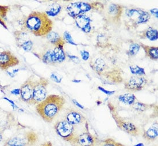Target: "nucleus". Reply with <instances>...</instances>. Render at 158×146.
Instances as JSON below:
<instances>
[{"mask_svg": "<svg viewBox=\"0 0 158 146\" xmlns=\"http://www.w3.org/2000/svg\"><path fill=\"white\" fill-rule=\"evenodd\" d=\"M53 23L45 12L33 11L25 17L22 31L36 37H44L52 31Z\"/></svg>", "mask_w": 158, "mask_h": 146, "instance_id": "f257e3e1", "label": "nucleus"}, {"mask_svg": "<svg viewBox=\"0 0 158 146\" xmlns=\"http://www.w3.org/2000/svg\"><path fill=\"white\" fill-rule=\"evenodd\" d=\"M66 100L63 96L52 94L47 96L46 99L36 106L39 115L47 122H51L62 110Z\"/></svg>", "mask_w": 158, "mask_h": 146, "instance_id": "f03ea898", "label": "nucleus"}, {"mask_svg": "<svg viewBox=\"0 0 158 146\" xmlns=\"http://www.w3.org/2000/svg\"><path fill=\"white\" fill-rule=\"evenodd\" d=\"M108 106L110 110L113 118L115 121L118 128L125 132V133L129 134L134 137H137L139 135L140 132L137 126L132 122L126 121L120 116H119L116 108L112 104L111 102H108Z\"/></svg>", "mask_w": 158, "mask_h": 146, "instance_id": "7ed1b4c3", "label": "nucleus"}, {"mask_svg": "<svg viewBox=\"0 0 158 146\" xmlns=\"http://www.w3.org/2000/svg\"><path fill=\"white\" fill-rule=\"evenodd\" d=\"M54 129L59 136L70 143L73 142L78 135L75 126L65 120L57 121L55 125Z\"/></svg>", "mask_w": 158, "mask_h": 146, "instance_id": "20e7f679", "label": "nucleus"}, {"mask_svg": "<svg viewBox=\"0 0 158 146\" xmlns=\"http://www.w3.org/2000/svg\"><path fill=\"white\" fill-rule=\"evenodd\" d=\"M48 83V80L44 77H40L35 82L33 96L30 104L37 105L46 99L47 92V88Z\"/></svg>", "mask_w": 158, "mask_h": 146, "instance_id": "39448f33", "label": "nucleus"}, {"mask_svg": "<svg viewBox=\"0 0 158 146\" xmlns=\"http://www.w3.org/2000/svg\"><path fill=\"white\" fill-rule=\"evenodd\" d=\"M38 140V135L33 131H29L21 136L9 139L5 143L13 146H33Z\"/></svg>", "mask_w": 158, "mask_h": 146, "instance_id": "423d86ee", "label": "nucleus"}, {"mask_svg": "<svg viewBox=\"0 0 158 146\" xmlns=\"http://www.w3.org/2000/svg\"><path fill=\"white\" fill-rule=\"evenodd\" d=\"M125 14L133 27L146 23L151 18L149 13L140 9H129Z\"/></svg>", "mask_w": 158, "mask_h": 146, "instance_id": "0eeeda50", "label": "nucleus"}, {"mask_svg": "<svg viewBox=\"0 0 158 146\" xmlns=\"http://www.w3.org/2000/svg\"><path fill=\"white\" fill-rule=\"evenodd\" d=\"M86 131L82 134L78 135L72 142V146H96L98 143V138L92 135L88 127V123L85 124Z\"/></svg>", "mask_w": 158, "mask_h": 146, "instance_id": "6e6552de", "label": "nucleus"}, {"mask_svg": "<svg viewBox=\"0 0 158 146\" xmlns=\"http://www.w3.org/2000/svg\"><path fill=\"white\" fill-rule=\"evenodd\" d=\"M147 83L148 80L145 77L134 75L125 82L124 88L125 90L130 91H140L146 87Z\"/></svg>", "mask_w": 158, "mask_h": 146, "instance_id": "1a4fd4ad", "label": "nucleus"}, {"mask_svg": "<svg viewBox=\"0 0 158 146\" xmlns=\"http://www.w3.org/2000/svg\"><path fill=\"white\" fill-rule=\"evenodd\" d=\"M20 61L19 59L8 50L0 53V69L3 71L8 70L9 68L16 67Z\"/></svg>", "mask_w": 158, "mask_h": 146, "instance_id": "9d476101", "label": "nucleus"}, {"mask_svg": "<svg viewBox=\"0 0 158 146\" xmlns=\"http://www.w3.org/2000/svg\"><path fill=\"white\" fill-rule=\"evenodd\" d=\"M35 82L30 77L20 87V99L25 103L30 104L33 96Z\"/></svg>", "mask_w": 158, "mask_h": 146, "instance_id": "9b49d317", "label": "nucleus"}, {"mask_svg": "<svg viewBox=\"0 0 158 146\" xmlns=\"http://www.w3.org/2000/svg\"><path fill=\"white\" fill-rule=\"evenodd\" d=\"M65 120L75 126L82 124L86 121V118L78 110L70 109L67 112Z\"/></svg>", "mask_w": 158, "mask_h": 146, "instance_id": "f8f14e48", "label": "nucleus"}, {"mask_svg": "<svg viewBox=\"0 0 158 146\" xmlns=\"http://www.w3.org/2000/svg\"><path fill=\"white\" fill-rule=\"evenodd\" d=\"M74 19L77 26L83 32L86 33H90L92 30V19L90 17L85 14H82L76 17Z\"/></svg>", "mask_w": 158, "mask_h": 146, "instance_id": "ddd939ff", "label": "nucleus"}, {"mask_svg": "<svg viewBox=\"0 0 158 146\" xmlns=\"http://www.w3.org/2000/svg\"><path fill=\"white\" fill-rule=\"evenodd\" d=\"M123 7L120 5L111 4L109 6V16L111 18L113 21H118L120 20V17L123 13Z\"/></svg>", "mask_w": 158, "mask_h": 146, "instance_id": "4468645a", "label": "nucleus"}, {"mask_svg": "<svg viewBox=\"0 0 158 146\" xmlns=\"http://www.w3.org/2000/svg\"><path fill=\"white\" fill-rule=\"evenodd\" d=\"M46 37L48 41L56 46L64 47L65 42L62 37H61L58 33L54 31H51L46 35Z\"/></svg>", "mask_w": 158, "mask_h": 146, "instance_id": "2eb2a0df", "label": "nucleus"}, {"mask_svg": "<svg viewBox=\"0 0 158 146\" xmlns=\"http://www.w3.org/2000/svg\"><path fill=\"white\" fill-rule=\"evenodd\" d=\"M52 56L55 64H60L64 61L66 58V54L64 51L63 47H55L52 50Z\"/></svg>", "mask_w": 158, "mask_h": 146, "instance_id": "dca6fc26", "label": "nucleus"}, {"mask_svg": "<svg viewBox=\"0 0 158 146\" xmlns=\"http://www.w3.org/2000/svg\"><path fill=\"white\" fill-rule=\"evenodd\" d=\"M140 46L142 47L144 51L146 57L152 60H158V47L155 46H150L146 45L142 43H140Z\"/></svg>", "mask_w": 158, "mask_h": 146, "instance_id": "f3484780", "label": "nucleus"}, {"mask_svg": "<svg viewBox=\"0 0 158 146\" xmlns=\"http://www.w3.org/2000/svg\"><path fill=\"white\" fill-rule=\"evenodd\" d=\"M158 136V126L155 125L144 131L143 134V138L147 141L154 142Z\"/></svg>", "mask_w": 158, "mask_h": 146, "instance_id": "a211bd4d", "label": "nucleus"}, {"mask_svg": "<svg viewBox=\"0 0 158 146\" xmlns=\"http://www.w3.org/2000/svg\"><path fill=\"white\" fill-rule=\"evenodd\" d=\"M66 11L68 15L70 16L75 19L76 17L82 15L81 10L79 8V3L78 2L70 3L66 7Z\"/></svg>", "mask_w": 158, "mask_h": 146, "instance_id": "6ab92c4d", "label": "nucleus"}, {"mask_svg": "<svg viewBox=\"0 0 158 146\" xmlns=\"http://www.w3.org/2000/svg\"><path fill=\"white\" fill-rule=\"evenodd\" d=\"M90 66L94 71H96L97 73L100 75L106 69V64L103 59L101 58H97L95 60V61L93 63H92V65H90Z\"/></svg>", "mask_w": 158, "mask_h": 146, "instance_id": "aec40b11", "label": "nucleus"}, {"mask_svg": "<svg viewBox=\"0 0 158 146\" xmlns=\"http://www.w3.org/2000/svg\"><path fill=\"white\" fill-rule=\"evenodd\" d=\"M136 100V97L132 93H125L118 96V100L127 105L132 106Z\"/></svg>", "mask_w": 158, "mask_h": 146, "instance_id": "412c9836", "label": "nucleus"}, {"mask_svg": "<svg viewBox=\"0 0 158 146\" xmlns=\"http://www.w3.org/2000/svg\"><path fill=\"white\" fill-rule=\"evenodd\" d=\"M14 35L16 39L17 45L19 47H20L24 42L30 39L28 38V34L24 31H16L14 32Z\"/></svg>", "mask_w": 158, "mask_h": 146, "instance_id": "4be33fe9", "label": "nucleus"}, {"mask_svg": "<svg viewBox=\"0 0 158 146\" xmlns=\"http://www.w3.org/2000/svg\"><path fill=\"white\" fill-rule=\"evenodd\" d=\"M61 5L58 3H53L48 7L46 11V15L48 17H55L60 12Z\"/></svg>", "mask_w": 158, "mask_h": 146, "instance_id": "5701e85b", "label": "nucleus"}, {"mask_svg": "<svg viewBox=\"0 0 158 146\" xmlns=\"http://www.w3.org/2000/svg\"><path fill=\"white\" fill-rule=\"evenodd\" d=\"M144 37L149 39L151 41H157L158 38V30L152 27H149L143 33Z\"/></svg>", "mask_w": 158, "mask_h": 146, "instance_id": "b1692460", "label": "nucleus"}, {"mask_svg": "<svg viewBox=\"0 0 158 146\" xmlns=\"http://www.w3.org/2000/svg\"><path fill=\"white\" fill-rule=\"evenodd\" d=\"M132 108L138 111V112H145L146 110H147L148 109L152 108L153 107L152 104H148L142 103L140 102H135L132 105Z\"/></svg>", "mask_w": 158, "mask_h": 146, "instance_id": "393cba45", "label": "nucleus"}, {"mask_svg": "<svg viewBox=\"0 0 158 146\" xmlns=\"http://www.w3.org/2000/svg\"><path fill=\"white\" fill-rule=\"evenodd\" d=\"M129 69L131 73L134 75L144 76L146 75L144 68L139 67L136 65H133L129 66Z\"/></svg>", "mask_w": 158, "mask_h": 146, "instance_id": "a878e982", "label": "nucleus"}, {"mask_svg": "<svg viewBox=\"0 0 158 146\" xmlns=\"http://www.w3.org/2000/svg\"><path fill=\"white\" fill-rule=\"evenodd\" d=\"M42 61L46 64L54 65L55 63L52 56V50H48L46 51L42 57Z\"/></svg>", "mask_w": 158, "mask_h": 146, "instance_id": "bb28decb", "label": "nucleus"}, {"mask_svg": "<svg viewBox=\"0 0 158 146\" xmlns=\"http://www.w3.org/2000/svg\"><path fill=\"white\" fill-rule=\"evenodd\" d=\"M140 49V46L137 43H132L129 46V50L127 52V54L129 56H135L139 53Z\"/></svg>", "mask_w": 158, "mask_h": 146, "instance_id": "cd10ccee", "label": "nucleus"}, {"mask_svg": "<svg viewBox=\"0 0 158 146\" xmlns=\"http://www.w3.org/2000/svg\"><path fill=\"white\" fill-rule=\"evenodd\" d=\"M101 146H125L119 142H117L112 138L105 139L101 143Z\"/></svg>", "mask_w": 158, "mask_h": 146, "instance_id": "c85d7f7f", "label": "nucleus"}, {"mask_svg": "<svg viewBox=\"0 0 158 146\" xmlns=\"http://www.w3.org/2000/svg\"><path fill=\"white\" fill-rule=\"evenodd\" d=\"M108 39L105 34L101 33L97 36V45L98 47H104L108 44Z\"/></svg>", "mask_w": 158, "mask_h": 146, "instance_id": "c756f323", "label": "nucleus"}, {"mask_svg": "<svg viewBox=\"0 0 158 146\" xmlns=\"http://www.w3.org/2000/svg\"><path fill=\"white\" fill-rule=\"evenodd\" d=\"M63 39H64L65 43L66 42L67 43H69L71 45L77 46V44L74 42V41L72 38L71 34L67 31H66L63 33Z\"/></svg>", "mask_w": 158, "mask_h": 146, "instance_id": "7c9ffc66", "label": "nucleus"}, {"mask_svg": "<svg viewBox=\"0 0 158 146\" xmlns=\"http://www.w3.org/2000/svg\"><path fill=\"white\" fill-rule=\"evenodd\" d=\"M21 48H22L24 50L26 51H30L32 49L33 47V42L31 40L29 39L27 41L24 42L22 45H21Z\"/></svg>", "mask_w": 158, "mask_h": 146, "instance_id": "2f4dec72", "label": "nucleus"}, {"mask_svg": "<svg viewBox=\"0 0 158 146\" xmlns=\"http://www.w3.org/2000/svg\"><path fill=\"white\" fill-rule=\"evenodd\" d=\"M50 78L55 82H56L57 83H60L62 82L63 77L58 74L57 72H54L51 73V74L50 75Z\"/></svg>", "mask_w": 158, "mask_h": 146, "instance_id": "473e14b6", "label": "nucleus"}, {"mask_svg": "<svg viewBox=\"0 0 158 146\" xmlns=\"http://www.w3.org/2000/svg\"><path fill=\"white\" fill-rule=\"evenodd\" d=\"M8 7H5V6H0V18L2 19L4 18L6 16V14L8 12Z\"/></svg>", "mask_w": 158, "mask_h": 146, "instance_id": "72a5a7b5", "label": "nucleus"}, {"mask_svg": "<svg viewBox=\"0 0 158 146\" xmlns=\"http://www.w3.org/2000/svg\"><path fill=\"white\" fill-rule=\"evenodd\" d=\"M80 53L81 55L82 59H83V60L84 61H87L90 58V53L86 50H81Z\"/></svg>", "mask_w": 158, "mask_h": 146, "instance_id": "f704fd0d", "label": "nucleus"}, {"mask_svg": "<svg viewBox=\"0 0 158 146\" xmlns=\"http://www.w3.org/2000/svg\"><path fill=\"white\" fill-rule=\"evenodd\" d=\"M98 89L100 91H101L104 92V94H105L106 95H108V96L113 95L116 92L115 91H108V90L105 89L104 88L101 87V86H99V87H98Z\"/></svg>", "mask_w": 158, "mask_h": 146, "instance_id": "c9c22d12", "label": "nucleus"}, {"mask_svg": "<svg viewBox=\"0 0 158 146\" xmlns=\"http://www.w3.org/2000/svg\"><path fill=\"white\" fill-rule=\"evenodd\" d=\"M67 56L69 59L72 60L73 61H74V63H77L76 61H79V58L77 56L75 55H70V54H67Z\"/></svg>", "mask_w": 158, "mask_h": 146, "instance_id": "e433bc0d", "label": "nucleus"}, {"mask_svg": "<svg viewBox=\"0 0 158 146\" xmlns=\"http://www.w3.org/2000/svg\"><path fill=\"white\" fill-rule=\"evenodd\" d=\"M150 12L151 13L154 15V16L156 18H158V10L157 8L152 9L150 10Z\"/></svg>", "mask_w": 158, "mask_h": 146, "instance_id": "4c0bfd02", "label": "nucleus"}, {"mask_svg": "<svg viewBox=\"0 0 158 146\" xmlns=\"http://www.w3.org/2000/svg\"><path fill=\"white\" fill-rule=\"evenodd\" d=\"M11 94H12L15 95H20V88L15 89L11 91Z\"/></svg>", "mask_w": 158, "mask_h": 146, "instance_id": "58836bf2", "label": "nucleus"}, {"mask_svg": "<svg viewBox=\"0 0 158 146\" xmlns=\"http://www.w3.org/2000/svg\"><path fill=\"white\" fill-rule=\"evenodd\" d=\"M72 102L74 103V104H75L77 107H78L79 108H81V109H83L84 107L81 104H80L79 102H78V101L75 100H73Z\"/></svg>", "mask_w": 158, "mask_h": 146, "instance_id": "ea45409f", "label": "nucleus"}, {"mask_svg": "<svg viewBox=\"0 0 158 146\" xmlns=\"http://www.w3.org/2000/svg\"><path fill=\"white\" fill-rule=\"evenodd\" d=\"M4 100H6L8 101L9 102V103L11 104V105H12V108H13V109L18 108H17V106H16V104H15L14 103V102H13L12 100H9L8 98H4Z\"/></svg>", "mask_w": 158, "mask_h": 146, "instance_id": "a19ab883", "label": "nucleus"}, {"mask_svg": "<svg viewBox=\"0 0 158 146\" xmlns=\"http://www.w3.org/2000/svg\"><path fill=\"white\" fill-rule=\"evenodd\" d=\"M39 146H53V145H52V143L51 142L48 141V142L43 143V144H40Z\"/></svg>", "mask_w": 158, "mask_h": 146, "instance_id": "79ce46f5", "label": "nucleus"}, {"mask_svg": "<svg viewBox=\"0 0 158 146\" xmlns=\"http://www.w3.org/2000/svg\"><path fill=\"white\" fill-rule=\"evenodd\" d=\"M0 24H1V25H3V27H5V28L7 29V27H6V24H5L4 20L2 19H1V18H0Z\"/></svg>", "mask_w": 158, "mask_h": 146, "instance_id": "37998d69", "label": "nucleus"}, {"mask_svg": "<svg viewBox=\"0 0 158 146\" xmlns=\"http://www.w3.org/2000/svg\"><path fill=\"white\" fill-rule=\"evenodd\" d=\"M73 82H74V83H80L81 82V80H73Z\"/></svg>", "mask_w": 158, "mask_h": 146, "instance_id": "c03bdc74", "label": "nucleus"}, {"mask_svg": "<svg viewBox=\"0 0 158 146\" xmlns=\"http://www.w3.org/2000/svg\"><path fill=\"white\" fill-rule=\"evenodd\" d=\"M2 135L1 132H0V143L2 141Z\"/></svg>", "mask_w": 158, "mask_h": 146, "instance_id": "a18cd8bd", "label": "nucleus"}, {"mask_svg": "<svg viewBox=\"0 0 158 146\" xmlns=\"http://www.w3.org/2000/svg\"><path fill=\"white\" fill-rule=\"evenodd\" d=\"M134 146H144V144L143 143H139V144H137L136 145H135Z\"/></svg>", "mask_w": 158, "mask_h": 146, "instance_id": "49530a36", "label": "nucleus"}, {"mask_svg": "<svg viewBox=\"0 0 158 146\" xmlns=\"http://www.w3.org/2000/svg\"><path fill=\"white\" fill-rule=\"evenodd\" d=\"M11 146V145H9L8 144H7V143H5L4 144V146Z\"/></svg>", "mask_w": 158, "mask_h": 146, "instance_id": "de8ad7c7", "label": "nucleus"}]
</instances>
